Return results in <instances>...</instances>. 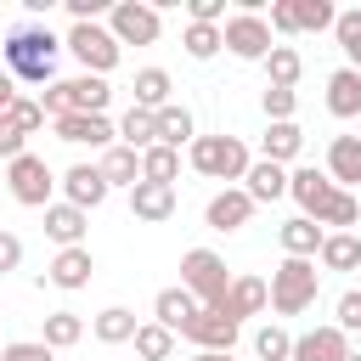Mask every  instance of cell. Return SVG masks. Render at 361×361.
Masks as SVG:
<instances>
[{
	"instance_id": "ba28073f",
	"label": "cell",
	"mask_w": 361,
	"mask_h": 361,
	"mask_svg": "<svg viewBox=\"0 0 361 361\" xmlns=\"http://www.w3.org/2000/svg\"><path fill=\"white\" fill-rule=\"evenodd\" d=\"M220 34H226V51H231L237 62H265V56L276 51V39H271V23H265L259 11H231Z\"/></svg>"
},
{
	"instance_id": "ffe728a7",
	"label": "cell",
	"mask_w": 361,
	"mask_h": 361,
	"mask_svg": "<svg viewBox=\"0 0 361 361\" xmlns=\"http://www.w3.org/2000/svg\"><path fill=\"white\" fill-rule=\"evenodd\" d=\"M265 305H271V282H259V276H231V293H226V305H220V310L243 327V322H248V316H259Z\"/></svg>"
},
{
	"instance_id": "7a4b0ae2",
	"label": "cell",
	"mask_w": 361,
	"mask_h": 361,
	"mask_svg": "<svg viewBox=\"0 0 361 361\" xmlns=\"http://www.w3.org/2000/svg\"><path fill=\"white\" fill-rule=\"evenodd\" d=\"M316 293H322L316 259H288V254H282V265L271 271V310H276V316H305V310L316 305Z\"/></svg>"
},
{
	"instance_id": "d590c367",
	"label": "cell",
	"mask_w": 361,
	"mask_h": 361,
	"mask_svg": "<svg viewBox=\"0 0 361 361\" xmlns=\"http://www.w3.org/2000/svg\"><path fill=\"white\" fill-rule=\"evenodd\" d=\"M130 344H135V355H141V361H169V355H175V333H169V327H158V322H141Z\"/></svg>"
},
{
	"instance_id": "e0dca14e",
	"label": "cell",
	"mask_w": 361,
	"mask_h": 361,
	"mask_svg": "<svg viewBox=\"0 0 361 361\" xmlns=\"http://www.w3.org/2000/svg\"><path fill=\"white\" fill-rule=\"evenodd\" d=\"M276 243H282V254H288V259H316V254H322V243H327V231H322L310 214H293V220H282V226H276Z\"/></svg>"
},
{
	"instance_id": "f907efd6",
	"label": "cell",
	"mask_w": 361,
	"mask_h": 361,
	"mask_svg": "<svg viewBox=\"0 0 361 361\" xmlns=\"http://www.w3.org/2000/svg\"><path fill=\"white\" fill-rule=\"evenodd\" d=\"M192 361H231V355H220V350H197Z\"/></svg>"
},
{
	"instance_id": "d4e9b609",
	"label": "cell",
	"mask_w": 361,
	"mask_h": 361,
	"mask_svg": "<svg viewBox=\"0 0 361 361\" xmlns=\"http://www.w3.org/2000/svg\"><path fill=\"white\" fill-rule=\"evenodd\" d=\"M299 152H305V130H299L293 118H288V124H265V135H259V158H271V164L288 169Z\"/></svg>"
},
{
	"instance_id": "7402d4cb",
	"label": "cell",
	"mask_w": 361,
	"mask_h": 361,
	"mask_svg": "<svg viewBox=\"0 0 361 361\" xmlns=\"http://www.w3.org/2000/svg\"><path fill=\"white\" fill-rule=\"evenodd\" d=\"M197 310H203V305H197L186 288H158V299H152V322L169 327V333H186Z\"/></svg>"
},
{
	"instance_id": "5b68a950",
	"label": "cell",
	"mask_w": 361,
	"mask_h": 361,
	"mask_svg": "<svg viewBox=\"0 0 361 361\" xmlns=\"http://www.w3.org/2000/svg\"><path fill=\"white\" fill-rule=\"evenodd\" d=\"M62 51H73L79 68H85V73H102V79H107V73L118 68V56H124V45L113 39L107 23H73V28L62 34Z\"/></svg>"
},
{
	"instance_id": "484cf974",
	"label": "cell",
	"mask_w": 361,
	"mask_h": 361,
	"mask_svg": "<svg viewBox=\"0 0 361 361\" xmlns=\"http://www.w3.org/2000/svg\"><path fill=\"white\" fill-rule=\"evenodd\" d=\"M102 180L107 186H141V152L135 147H124V141H113L107 152H102Z\"/></svg>"
},
{
	"instance_id": "8992f818",
	"label": "cell",
	"mask_w": 361,
	"mask_h": 361,
	"mask_svg": "<svg viewBox=\"0 0 361 361\" xmlns=\"http://www.w3.org/2000/svg\"><path fill=\"white\" fill-rule=\"evenodd\" d=\"M6 186H11V197L23 203V209H51L56 197V186H62V175H51V164L39 158V152H23V158H11L6 164Z\"/></svg>"
},
{
	"instance_id": "60d3db41",
	"label": "cell",
	"mask_w": 361,
	"mask_h": 361,
	"mask_svg": "<svg viewBox=\"0 0 361 361\" xmlns=\"http://www.w3.org/2000/svg\"><path fill=\"white\" fill-rule=\"evenodd\" d=\"M259 107H265V118H271V124H288V118L299 113V90H276V85H265Z\"/></svg>"
},
{
	"instance_id": "4316f807",
	"label": "cell",
	"mask_w": 361,
	"mask_h": 361,
	"mask_svg": "<svg viewBox=\"0 0 361 361\" xmlns=\"http://www.w3.org/2000/svg\"><path fill=\"white\" fill-rule=\"evenodd\" d=\"M130 90H135V107H147V113H164V107L175 102V96H169V90H175V79H169L164 68H141Z\"/></svg>"
},
{
	"instance_id": "ee69618b",
	"label": "cell",
	"mask_w": 361,
	"mask_h": 361,
	"mask_svg": "<svg viewBox=\"0 0 361 361\" xmlns=\"http://www.w3.org/2000/svg\"><path fill=\"white\" fill-rule=\"evenodd\" d=\"M186 23H214V28H226V0H186Z\"/></svg>"
},
{
	"instance_id": "9c48e42d",
	"label": "cell",
	"mask_w": 361,
	"mask_h": 361,
	"mask_svg": "<svg viewBox=\"0 0 361 361\" xmlns=\"http://www.w3.org/2000/svg\"><path fill=\"white\" fill-rule=\"evenodd\" d=\"M56 130V141H68V147H113L118 141V124L107 118V113H68V118H56L51 124Z\"/></svg>"
},
{
	"instance_id": "277c9868",
	"label": "cell",
	"mask_w": 361,
	"mask_h": 361,
	"mask_svg": "<svg viewBox=\"0 0 361 361\" xmlns=\"http://www.w3.org/2000/svg\"><path fill=\"white\" fill-rule=\"evenodd\" d=\"M180 288H186L197 305L220 310V305H226V293H231L226 259H220L214 248H186V254H180Z\"/></svg>"
},
{
	"instance_id": "7dc6e473",
	"label": "cell",
	"mask_w": 361,
	"mask_h": 361,
	"mask_svg": "<svg viewBox=\"0 0 361 361\" xmlns=\"http://www.w3.org/2000/svg\"><path fill=\"white\" fill-rule=\"evenodd\" d=\"M23 152H28V135H23V130H11V124L0 118V158L11 164V158H23Z\"/></svg>"
},
{
	"instance_id": "f1b7e54d",
	"label": "cell",
	"mask_w": 361,
	"mask_h": 361,
	"mask_svg": "<svg viewBox=\"0 0 361 361\" xmlns=\"http://www.w3.org/2000/svg\"><path fill=\"white\" fill-rule=\"evenodd\" d=\"M316 259H322V271H361V237L355 231H327Z\"/></svg>"
},
{
	"instance_id": "f546056e",
	"label": "cell",
	"mask_w": 361,
	"mask_h": 361,
	"mask_svg": "<svg viewBox=\"0 0 361 361\" xmlns=\"http://www.w3.org/2000/svg\"><path fill=\"white\" fill-rule=\"evenodd\" d=\"M135 327H141V322H135V310H130V305H107V310L90 322V333H96L102 344H130V338H135Z\"/></svg>"
},
{
	"instance_id": "83f0119b",
	"label": "cell",
	"mask_w": 361,
	"mask_h": 361,
	"mask_svg": "<svg viewBox=\"0 0 361 361\" xmlns=\"http://www.w3.org/2000/svg\"><path fill=\"white\" fill-rule=\"evenodd\" d=\"M158 141H164V147H175V152H180V147H192V141H197V118H192V107L169 102V107L158 113Z\"/></svg>"
},
{
	"instance_id": "ab89813d",
	"label": "cell",
	"mask_w": 361,
	"mask_h": 361,
	"mask_svg": "<svg viewBox=\"0 0 361 361\" xmlns=\"http://www.w3.org/2000/svg\"><path fill=\"white\" fill-rule=\"evenodd\" d=\"M355 220H361V197L338 186V192H333V203L322 209V220H316V226H338V231H350Z\"/></svg>"
},
{
	"instance_id": "8d00e7d4",
	"label": "cell",
	"mask_w": 361,
	"mask_h": 361,
	"mask_svg": "<svg viewBox=\"0 0 361 361\" xmlns=\"http://www.w3.org/2000/svg\"><path fill=\"white\" fill-rule=\"evenodd\" d=\"M333 39H338V51H344V68H355V73H361V6L338 11V23H333Z\"/></svg>"
},
{
	"instance_id": "681fc988",
	"label": "cell",
	"mask_w": 361,
	"mask_h": 361,
	"mask_svg": "<svg viewBox=\"0 0 361 361\" xmlns=\"http://www.w3.org/2000/svg\"><path fill=\"white\" fill-rule=\"evenodd\" d=\"M17 96H23V90H17V79H11V73H0V118L17 107Z\"/></svg>"
},
{
	"instance_id": "52a82bcc",
	"label": "cell",
	"mask_w": 361,
	"mask_h": 361,
	"mask_svg": "<svg viewBox=\"0 0 361 361\" xmlns=\"http://www.w3.org/2000/svg\"><path fill=\"white\" fill-rule=\"evenodd\" d=\"M107 28L118 45H158L164 34V6H147V0H118L107 11Z\"/></svg>"
},
{
	"instance_id": "8fae6325",
	"label": "cell",
	"mask_w": 361,
	"mask_h": 361,
	"mask_svg": "<svg viewBox=\"0 0 361 361\" xmlns=\"http://www.w3.org/2000/svg\"><path fill=\"white\" fill-rule=\"evenodd\" d=\"M237 333H243V327H237V322H231L226 310H209V305H203V310L192 316V327H186L180 338H192L197 350H220V355H231V344H237Z\"/></svg>"
},
{
	"instance_id": "5bb4252c",
	"label": "cell",
	"mask_w": 361,
	"mask_h": 361,
	"mask_svg": "<svg viewBox=\"0 0 361 361\" xmlns=\"http://www.w3.org/2000/svg\"><path fill=\"white\" fill-rule=\"evenodd\" d=\"M248 214H254V197H248L243 186L214 192V197H209V209H203L209 231H243V226H248Z\"/></svg>"
},
{
	"instance_id": "f35d334b",
	"label": "cell",
	"mask_w": 361,
	"mask_h": 361,
	"mask_svg": "<svg viewBox=\"0 0 361 361\" xmlns=\"http://www.w3.org/2000/svg\"><path fill=\"white\" fill-rule=\"evenodd\" d=\"M254 355H259V361H293V333H282L276 322H265V327L254 333Z\"/></svg>"
},
{
	"instance_id": "e575fe53",
	"label": "cell",
	"mask_w": 361,
	"mask_h": 361,
	"mask_svg": "<svg viewBox=\"0 0 361 361\" xmlns=\"http://www.w3.org/2000/svg\"><path fill=\"white\" fill-rule=\"evenodd\" d=\"M175 175H180V152L175 147H147L141 152V180H158V186H175Z\"/></svg>"
},
{
	"instance_id": "30bf717a",
	"label": "cell",
	"mask_w": 361,
	"mask_h": 361,
	"mask_svg": "<svg viewBox=\"0 0 361 361\" xmlns=\"http://www.w3.org/2000/svg\"><path fill=\"white\" fill-rule=\"evenodd\" d=\"M333 180H327V169H316V164H299V169H288V197L299 203V214H310V220H322V209L333 203Z\"/></svg>"
},
{
	"instance_id": "3957f363",
	"label": "cell",
	"mask_w": 361,
	"mask_h": 361,
	"mask_svg": "<svg viewBox=\"0 0 361 361\" xmlns=\"http://www.w3.org/2000/svg\"><path fill=\"white\" fill-rule=\"evenodd\" d=\"M186 164H192L197 175H209V180H226V186H231V180H243V175H248V164H254V158H248V147H243L237 135H197V141L186 147Z\"/></svg>"
},
{
	"instance_id": "4dcf8cb0",
	"label": "cell",
	"mask_w": 361,
	"mask_h": 361,
	"mask_svg": "<svg viewBox=\"0 0 361 361\" xmlns=\"http://www.w3.org/2000/svg\"><path fill=\"white\" fill-rule=\"evenodd\" d=\"M118 141H124V147H135V152L158 147V113H147V107H130V113L118 118Z\"/></svg>"
},
{
	"instance_id": "f6af8a7d",
	"label": "cell",
	"mask_w": 361,
	"mask_h": 361,
	"mask_svg": "<svg viewBox=\"0 0 361 361\" xmlns=\"http://www.w3.org/2000/svg\"><path fill=\"white\" fill-rule=\"evenodd\" d=\"M271 34H299V17H293V0H271Z\"/></svg>"
},
{
	"instance_id": "2e32d148",
	"label": "cell",
	"mask_w": 361,
	"mask_h": 361,
	"mask_svg": "<svg viewBox=\"0 0 361 361\" xmlns=\"http://www.w3.org/2000/svg\"><path fill=\"white\" fill-rule=\"evenodd\" d=\"M62 96H68V113H107L113 102V85L102 73H73V79H56Z\"/></svg>"
},
{
	"instance_id": "c3c4849f",
	"label": "cell",
	"mask_w": 361,
	"mask_h": 361,
	"mask_svg": "<svg viewBox=\"0 0 361 361\" xmlns=\"http://www.w3.org/2000/svg\"><path fill=\"white\" fill-rule=\"evenodd\" d=\"M17 265H23V237L17 231H0V276L17 271Z\"/></svg>"
},
{
	"instance_id": "6da1fadb",
	"label": "cell",
	"mask_w": 361,
	"mask_h": 361,
	"mask_svg": "<svg viewBox=\"0 0 361 361\" xmlns=\"http://www.w3.org/2000/svg\"><path fill=\"white\" fill-rule=\"evenodd\" d=\"M56 51H62V39H56L45 23H17V28L0 39L6 73L23 79V85H56Z\"/></svg>"
},
{
	"instance_id": "836d02e7",
	"label": "cell",
	"mask_w": 361,
	"mask_h": 361,
	"mask_svg": "<svg viewBox=\"0 0 361 361\" xmlns=\"http://www.w3.org/2000/svg\"><path fill=\"white\" fill-rule=\"evenodd\" d=\"M79 338H85V316H73V310H51V316H45L39 344H51V350H73Z\"/></svg>"
},
{
	"instance_id": "816d5d0a",
	"label": "cell",
	"mask_w": 361,
	"mask_h": 361,
	"mask_svg": "<svg viewBox=\"0 0 361 361\" xmlns=\"http://www.w3.org/2000/svg\"><path fill=\"white\" fill-rule=\"evenodd\" d=\"M344 361H361V355H355V350H350V355H344Z\"/></svg>"
},
{
	"instance_id": "d6a6232c",
	"label": "cell",
	"mask_w": 361,
	"mask_h": 361,
	"mask_svg": "<svg viewBox=\"0 0 361 361\" xmlns=\"http://www.w3.org/2000/svg\"><path fill=\"white\" fill-rule=\"evenodd\" d=\"M299 73H305V56H299L293 45H276V51L265 56V85H276V90H293V85H299Z\"/></svg>"
},
{
	"instance_id": "7bdbcfd3",
	"label": "cell",
	"mask_w": 361,
	"mask_h": 361,
	"mask_svg": "<svg viewBox=\"0 0 361 361\" xmlns=\"http://www.w3.org/2000/svg\"><path fill=\"white\" fill-rule=\"evenodd\" d=\"M0 361H56V350H51V344H39V338H17V344H6V350H0Z\"/></svg>"
},
{
	"instance_id": "b9f144b4",
	"label": "cell",
	"mask_w": 361,
	"mask_h": 361,
	"mask_svg": "<svg viewBox=\"0 0 361 361\" xmlns=\"http://www.w3.org/2000/svg\"><path fill=\"white\" fill-rule=\"evenodd\" d=\"M6 124H11V130H23V135H34V130H45V107H39L34 96H17V107L6 113Z\"/></svg>"
},
{
	"instance_id": "9a60e30c",
	"label": "cell",
	"mask_w": 361,
	"mask_h": 361,
	"mask_svg": "<svg viewBox=\"0 0 361 361\" xmlns=\"http://www.w3.org/2000/svg\"><path fill=\"white\" fill-rule=\"evenodd\" d=\"M350 355V333L333 322V327H310L293 338V361H344Z\"/></svg>"
},
{
	"instance_id": "7c38bea8",
	"label": "cell",
	"mask_w": 361,
	"mask_h": 361,
	"mask_svg": "<svg viewBox=\"0 0 361 361\" xmlns=\"http://www.w3.org/2000/svg\"><path fill=\"white\" fill-rule=\"evenodd\" d=\"M90 276H96V254H90V248H56V259H51V271H45V282L62 288V293L90 288Z\"/></svg>"
},
{
	"instance_id": "4fadbf2b",
	"label": "cell",
	"mask_w": 361,
	"mask_h": 361,
	"mask_svg": "<svg viewBox=\"0 0 361 361\" xmlns=\"http://www.w3.org/2000/svg\"><path fill=\"white\" fill-rule=\"evenodd\" d=\"M107 192H113V186L102 180V169H96V164H73V169H62V203H73V209H85V214H90Z\"/></svg>"
},
{
	"instance_id": "bcb514c9",
	"label": "cell",
	"mask_w": 361,
	"mask_h": 361,
	"mask_svg": "<svg viewBox=\"0 0 361 361\" xmlns=\"http://www.w3.org/2000/svg\"><path fill=\"white\" fill-rule=\"evenodd\" d=\"M338 327H344V333H361V288H350V293L338 299Z\"/></svg>"
},
{
	"instance_id": "44dd1931",
	"label": "cell",
	"mask_w": 361,
	"mask_h": 361,
	"mask_svg": "<svg viewBox=\"0 0 361 361\" xmlns=\"http://www.w3.org/2000/svg\"><path fill=\"white\" fill-rule=\"evenodd\" d=\"M327 180L333 186H361V135H333L327 141Z\"/></svg>"
},
{
	"instance_id": "ac0fdd59",
	"label": "cell",
	"mask_w": 361,
	"mask_h": 361,
	"mask_svg": "<svg viewBox=\"0 0 361 361\" xmlns=\"http://www.w3.org/2000/svg\"><path fill=\"white\" fill-rule=\"evenodd\" d=\"M130 214H135L141 226H164V220L175 214V186H158V180L130 186Z\"/></svg>"
},
{
	"instance_id": "603a6c76",
	"label": "cell",
	"mask_w": 361,
	"mask_h": 361,
	"mask_svg": "<svg viewBox=\"0 0 361 361\" xmlns=\"http://www.w3.org/2000/svg\"><path fill=\"white\" fill-rule=\"evenodd\" d=\"M243 192H248L254 203H276V197H288V169L271 164V158H254L248 175H243Z\"/></svg>"
},
{
	"instance_id": "74e56055",
	"label": "cell",
	"mask_w": 361,
	"mask_h": 361,
	"mask_svg": "<svg viewBox=\"0 0 361 361\" xmlns=\"http://www.w3.org/2000/svg\"><path fill=\"white\" fill-rule=\"evenodd\" d=\"M293 17H299V34H322L338 23V6L333 0H293Z\"/></svg>"
},
{
	"instance_id": "d6986e66",
	"label": "cell",
	"mask_w": 361,
	"mask_h": 361,
	"mask_svg": "<svg viewBox=\"0 0 361 361\" xmlns=\"http://www.w3.org/2000/svg\"><path fill=\"white\" fill-rule=\"evenodd\" d=\"M85 231H90V214L73 209V203H51L45 209V237L56 248H85Z\"/></svg>"
},
{
	"instance_id": "1f68e13d",
	"label": "cell",
	"mask_w": 361,
	"mask_h": 361,
	"mask_svg": "<svg viewBox=\"0 0 361 361\" xmlns=\"http://www.w3.org/2000/svg\"><path fill=\"white\" fill-rule=\"evenodd\" d=\"M180 45H186L192 62H209V56L226 51V34H220L214 23H186V28H180Z\"/></svg>"
},
{
	"instance_id": "cb8c5ba5",
	"label": "cell",
	"mask_w": 361,
	"mask_h": 361,
	"mask_svg": "<svg viewBox=\"0 0 361 361\" xmlns=\"http://www.w3.org/2000/svg\"><path fill=\"white\" fill-rule=\"evenodd\" d=\"M327 113L333 118H361V73L355 68H333L327 73Z\"/></svg>"
}]
</instances>
